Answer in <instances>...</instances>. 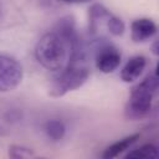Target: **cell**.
I'll return each mask as SVG.
<instances>
[{
	"mask_svg": "<svg viewBox=\"0 0 159 159\" xmlns=\"http://www.w3.org/2000/svg\"><path fill=\"white\" fill-rule=\"evenodd\" d=\"M145 66H147V58L144 56L140 55L133 56L123 66L120 71V78L124 82H133L143 73Z\"/></svg>",
	"mask_w": 159,
	"mask_h": 159,
	"instance_id": "8",
	"label": "cell"
},
{
	"mask_svg": "<svg viewBox=\"0 0 159 159\" xmlns=\"http://www.w3.org/2000/svg\"><path fill=\"white\" fill-rule=\"evenodd\" d=\"M43 132L51 142H60L66 134V124L58 118H52L45 123Z\"/></svg>",
	"mask_w": 159,
	"mask_h": 159,
	"instance_id": "10",
	"label": "cell"
},
{
	"mask_svg": "<svg viewBox=\"0 0 159 159\" xmlns=\"http://www.w3.org/2000/svg\"><path fill=\"white\" fill-rule=\"evenodd\" d=\"M89 77V68L86 62H68L52 81L48 94L52 97H62L81 86Z\"/></svg>",
	"mask_w": 159,
	"mask_h": 159,
	"instance_id": "3",
	"label": "cell"
},
{
	"mask_svg": "<svg viewBox=\"0 0 159 159\" xmlns=\"http://www.w3.org/2000/svg\"><path fill=\"white\" fill-rule=\"evenodd\" d=\"M153 53H154V55H158V41L154 42V46H153Z\"/></svg>",
	"mask_w": 159,
	"mask_h": 159,
	"instance_id": "15",
	"label": "cell"
},
{
	"mask_svg": "<svg viewBox=\"0 0 159 159\" xmlns=\"http://www.w3.org/2000/svg\"><path fill=\"white\" fill-rule=\"evenodd\" d=\"M157 89L158 75L157 71H153L132 88L124 106V117L128 120H139L145 118L152 109V102Z\"/></svg>",
	"mask_w": 159,
	"mask_h": 159,
	"instance_id": "2",
	"label": "cell"
},
{
	"mask_svg": "<svg viewBox=\"0 0 159 159\" xmlns=\"http://www.w3.org/2000/svg\"><path fill=\"white\" fill-rule=\"evenodd\" d=\"M24 70L21 63L11 55L0 52V92L15 89L22 81Z\"/></svg>",
	"mask_w": 159,
	"mask_h": 159,
	"instance_id": "4",
	"label": "cell"
},
{
	"mask_svg": "<svg viewBox=\"0 0 159 159\" xmlns=\"http://www.w3.org/2000/svg\"><path fill=\"white\" fill-rule=\"evenodd\" d=\"M140 134L135 133V134H132V135H128V137H124L117 142H114L113 144H111L106 150L104 153L102 154V157L104 159H113V158H117L119 157L120 154H123L125 150H128L138 139H139Z\"/></svg>",
	"mask_w": 159,
	"mask_h": 159,
	"instance_id": "9",
	"label": "cell"
},
{
	"mask_svg": "<svg viewBox=\"0 0 159 159\" xmlns=\"http://www.w3.org/2000/svg\"><path fill=\"white\" fill-rule=\"evenodd\" d=\"M7 155L12 159H22V158H35L36 154L32 149L24 147V145H10L9 150H7Z\"/></svg>",
	"mask_w": 159,
	"mask_h": 159,
	"instance_id": "12",
	"label": "cell"
},
{
	"mask_svg": "<svg viewBox=\"0 0 159 159\" xmlns=\"http://www.w3.org/2000/svg\"><path fill=\"white\" fill-rule=\"evenodd\" d=\"M57 1H61L65 4H84V2H89L92 0H57Z\"/></svg>",
	"mask_w": 159,
	"mask_h": 159,
	"instance_id": "14",
	"label": "cell"
},
{
	"mask_svg": "<svg viewBox=\"0 0 159 159\" xmlns=\"http://www.w3.org/2000/svg\"><path fill=\"white\" fill-rule=\"evenodd\" d=\"M159 157V150L154 144H144L137 149L130 150L125 158L127 159H157Z\"/></svg>",
	"mask_w": 159,
	"mask_h": 159,
	"instance_id": "11",
	"label": "cell"
},
{
	"mask_svg": "<svg viewBox=\"0 0 159 159\" xmlns=\"http://www.w3.org/2000/svg\"><path fill=\"white\" fill-rule=\"evenodd\" d=\"M97 42L98 47L96 52V67L103 73H111L120 65V52L113 45L103 42V40Z\"/></svg>",
	"mask_w": 159,
	"mask_h": 159,
	"instance_id": "5",
	"label": "cell"
},
{
	"mask_svg": "<svg viewBox=\"0 0 159 159\" xmlns=\"http://www.w3.org/2000/svg\"><path fill=\"white\" fill-rule=\"evenodd\" d=\"M70 53L68 42L55 30L43 34L35 47L37 62L51 72H60L68 63Z\"/></svg>",
	"mask_w": 159,
	"mask_h": 159,
	"instance_id": "1",
	"label": "cell"
},
{
	"mask_svg": "<svg viewBox=\"0 0 159 159\" xmlns=\"http://www.w3.org/2000/svg\"><path fill=\"white\" fill-rule=\"evenodd\" d=\"M157 34V25L148 17L135 19L130 25V35L134 42H144Z\"/></svg>",
	"mask_w": 159,
	"mask_h": 159,
	"instance_id": "7",
	"label": "cell"
},
{
	"mask_svg": "<svg viewBox=\"0 0 159 159\" xmlns=\"http://www.w3.org/2000/svg\"><path fill=\"white\" fill-rule=\"evenodd\" d=\"M112 12L102 4H93L88 12V31L96 41L104 40L103 32L107 31L108 20Z\"/></svg>",
	"mask_w": 159,
	"mask_h": 159,
	"instance_id": "6",
	"label": "cell"
},
{
	"mask_svg": "<svg viewBox=\"0 0 159 159\" xmlns=\"http://www.w3.org/2000/svg\"><path fill=\"white\" fill-rule=\"evenodd\" d=\"M124 22L120 17L116 16V15H111L109 20H108V25H107V32L113 35V36H120L124 32Z\"/></svg>",
	"mask_w": 159,
	"mask_h": 159,
	"instance_id": "13",
	"label": "cell"
}]
</instances>
